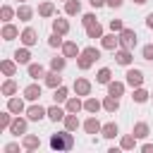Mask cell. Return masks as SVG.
I'll use <instances>...</instances> for the list:
<instances>
[{
  "label": "cell",
  "instance_id": "obj_1",
  "mask_svg": "<svg viewBox=\"0 0 153 153\" xmlns=\"http://www.w3.org/2000/svg\"><path fill=\"white\" fill-rule=\"evenodd\" d=\"M50 146H53V148H69V146H72V137H69V134H60V137H53Z\"/></svg>",
  "mask_w": 153,
  "mask_h": 153
},
{
  "label": "cell",
  "instance_id": "obj_2",
  "mask_svg": "<svg viewBox=\"0 0 153 153\" xmlns=\"http://www.w3.org/2000/svg\"><path fill=\"white\" fill-rule=\"evenodd\" d=\"M127 76H129V84H141V72L134 69V72H129Z\"/></svg>",
  "mask_w": 153,
  "mask_h": 153
},
{
  "label": "cell",
  "instance_id": "obj_3",
  "mask_svg": "<svg viewBox=\"0 0 153 153\" xmlns=\"http://www.w3.org/2000/svg\"><path fill=\"white\" fill-rule=\"evenodd\" d=\"M29 117H31V120H41V117H43V110H41V108H31V110H29Z\"/></svg>",
  "mask_w": 153,
  "mask_h": 153
},
{
  "label": "cell",
  "instance_id": "obj_4",
  "mask_svg": "<svg viewBox=\"0 0 153 153\" xmlns=\"http://www.w3.org/2000/svg\"><path fill=\"white\" fill-rule=\"evenodd\" d=\"M38 96H41V91H38L36 86H29L26 89V98H38Z\"/></svg>",
  "mask_w": 153,
  "mask_h": 153
},
{
  "label": "cell",
  "instance_id": "obj_5",
  "mask_svg": "<svg viewBox=\"0 0 153 153\" xmlns=\"http://www.w3.org/2000/svg\"><path fill=\"white\" fill-rule=\"evenodd\" d=\"M14 57H17L19 62H26V60H29V53H26V50H17V55H14Z\"/></svg>",
  "mask_w": 153,
  "mask_h": 153
},
{
  "label": "cell",
  "instance_id": "obj_6",
  "mask_svg": "<svg viewBox=\"0 0 153 153\" xmlns=\"http://www.w3.org/2000/svg\"><path fill=\"white\" fill-rule=\"evenodd\" d=\"M122 38H124V43H127V46H132V43H134V34H132V31H124V34H122Z\"/></svg>",
  "mask_w": 153,
  "mask_h": 153
},
{
  "label": "cell",
  "instance_id": "obj_7",
  "mask_svg": "<svg viewBox=\"0 0 153 153\" xmlns=\"http://www.w3.org/2000/svg\"><path fill=\"white\" fill-rule=\"evenodd\" d=\"M50 117H53V120H62V110H60V108H53V110H50Z\"/></svg>",
  "mask_w": 153,
  "mask_h": 153
},
{
  "label": "cell",
  "instance_id": "obj_8",
  "mask_svg": "<svg viewBox=\"0 0 153 153\" xmlns=\"http://www.w3.org/2000/svg\"><path fill=\"white\" fill-rule=\"evenodd\" d=\"M110 79V72L108 69H101V74H98V82H108Z\"/></svg>",
  "mask_w": 153,
  "mask_h": 153
},
{
  "label": "cell",
  "instance_id": "obj_9",
  "mask_svg": "<svg viewBox=\"0 0 153 153\" xmlns=\"http://www.w3.org/2000/svg\"><path fill=\"white\" fill-rule=\"evenodd\" d=\"M115 134H117V129H115L112 124H108L105 127V137H115Z\"/></svg>",
  "mask_w": 153,
  "mask_h": 153
},
{
  "label": "cell",
  "instance_id": "obj_10",
  "mask_svg": "<svg viewBox=\"0 0 153 153\" xmlns=\"http://www.w3.org/2000/svg\"><path fill=\"white\" fill-rule=\"evenodd\" d=\"M24 41H26V43H34V41H36V38H34V31H24Z\"/></svg>",
  "mask_w": 153,
  "mask_h": 153
},
{
  "label": "cell",
  "instance_id": "obj_11",
  "mask_svg": "<svg viewBox=\"0 0 153 153\" xmlns=\"http://www.w3.org/2000/svg\"><path fill=\"white\" fill-rule=\"evenodd\" d=\"M10 110L19 112V110H22V103H19V101H12V103H10Z\"/></svg>",
  "mask_w": 153,
  "mask_h": 153
},
{
  "label": "cell",
  "instance_id": "obj_12",
  "mask_svg": "<svg viewBox=\"0 0 153 153\" xmlns=\"http://www.w3.org/2000/svg\"><path fill=\"white\" fill-rule=\"evenodd\" d=\"M120 91H122V86H120V84H112V86H110V93H112V96H117Z\"/></svg>",
  "mask_w": 153,
  "mask_h": 153
},
{
  "label": "cell",
  "instance_id": "obj_13",
  "mask_svg": "<svg viewBox=\"0 0 153 153\" xmlns=\"http://www.w3.org/2000/svg\"><path fill=\"white\" fill-rule=\"evenodd\" d=\"M41 74H43V69H41V67H36V65L31 67V76H41Z\"/></svg>",
  "mask_w": 153,
  "mask_h": 153
},
{
  "label": "cell",
  "instance_id": "obj_14",
  "mask_svg": "<svg viewBox=\"0 0 153 153\" xmlns=\"http://www.w3.org/2000/svg\"><path fill=\"white\" fill-rule=\"evenodd\" d=\"M144 55H146V57H148V60H153V46H148V48H146V50H144Z\"/></svg>",
  "mask_w": 153,
  "mask_h": 153
},
{
  "label": "cell",
  "instance_id": "obj_15",
  "mask_svg": "<svg viewBox=\"0 0 153 153\" xmlns=\"http://www.w3.org/2000/svg\"><path fill=\"white\" fill-rule=\"evenodd\" d=\"M65 96H67V91H65V89H60V91H57V93H55V98H57V101H62V98H65Z\"/></svg>",
  "mask_w": 153,
  "mask_h": 153
},
{
  "label": "cell",
  "instance_id": "obj_16",
  "mask_svg": "<svg viewBox=\"0 0 153 153\" xmlns=\"http://www.w3.org/2000/svg\"><path fill=\"white\" fill-rule=\"evenodd\" d=\"M86 129H89V132H96V129H98V124H96V122H93V120H91V122H89V124H86Z\"/></svg>",
  "mask_w": 153,
  "mask_h": 153
},
{
  "label": "cell",
  "instance_id": "obj_17",
  "mask_svg": "<svg viewBox=\"0 0 153 153\" xmlns=\"http://www.w3.org/2000/svg\"><path fill=\"white\" fill-rule=\"evenodd\" d=\"M120 62H122V65H127V62H129V55H127V53H122V55H120Z\"/></svg>",
  "mask_w": 153,
  "mask_h": 153
},
{
  "label": "cell",
  "instance_id": "obj_18",
  "mask_svg": "<svg viewBox=\"0 0 153 153\" xmlns=\"http://www.w3.org/2000/svg\"><path fill=\"white\" fill-rule=\"evenodd\" d=\"M12 129H14V132H22V129H24V122H14Z\"/></svg>",
  "mask_w": 153,
  "mask_h": 153
},
{
  "label": "cell",
  "instance_id": "obj_19",
  "mask_svg": "<svg viewBox=\"0 0 153 153\" xmlns=\"http://www.w3.org/2000/svg\"><path fill=\"white\" fill-rule=\"evenodd\" d=\"M86 108H89V110H96V108H98V103H96V101H89Z\"/></svg>",
  "mask_w": 153,
  "mask_h": 153
},
{
  "label": "cell",
  "instance_id": "obj_20",
  "mask_svg": "<svg viewBox=\"0 0 153 153\" xmlns=\"http://www.w3.org/2000/svg\"><path fill=\"white\" fill-rule=\"evenodd\" d=\"M5 36H7V38H12V36H14V29H12V26H7V29H5Z\"/></svg>",
  "mask_w": 153,
  "mask_h": 153
},
{
  "label": "cell",
  "instance_id": "obj_21",
  "mask_svg": "<svg viewBox=\"0 0 153 153\" xmlns=\"http://www.w3.org/2000/svg\"><path fill=\"white\" fill-rule=\"evenodd\" d=\"M79 91H82V93L89 91V84H86V82H79Z\"/></svg>",
  "mask_w": 153,
  "mask_h": 153
},
{
  "label": "cell",
  "instance_id": "obj_22",
  "mask_svg": "<svg viewBox=\"0 0 153 153\" xmlns=\"http://www.w3.org/2000/svg\"><path fill=\"white\" fill-rule=\"evenodd\" d=\"M48 84H50V86H55V84H60V76H57V79H55V76H50V79H48Z\"/></svg>",
  "mask_w": 153,
  "mask_h": 153
},
{
  "label": "cell",
  "instance_id": "obj_23",
  "mask_svg": "<svg viewBox=\"0 0 153 153\" xmlns=\"http://www.w3.org/2000/svg\"><path fill=\"white\" fill-rule=\"evenodd\" d=\"M62 65H65L62 60H55V62H53V67H55V69H62Z\"/></svg>",
  "mask_w": 153,
  "mask_h": 153
},
{
  "label": "cell",
  "instance_id": "obj_24",
  "mask_svg": "<svg viewBox=\"0 0 153 153\" xmlns=\"http://www.w3.org/2000/svg\"><path fill=\"white\" fill-rule=\"evenodd\" d=\"M69 110H79V101H72L69 103Z\"/></svg>",
  "mask_w": 153,
  "mask_h": 153
},
{
  "label": "cell",
  "instance_id": "obj_25",
  "mask_svg": "<svg viewBox=\"0 0 153 153\" xmlns=\"http://www.w3.org/2000/svg\"><path fill=\"white\" fill-rule=\"evenodd\" d=\"M55 29H60V31H65V29H67V24H65V22H57V24H55Z\"/></svg>",
  "mask_w": 153,
  "mask_h": 153
},
{
  "label": "cell",
  "instance_id": "obj_26",
  "mask_svg": "<svg viewBox=\"0 0 153 153\" xmlns=\"http://www.w3.org/2000/svg\"><path fill=\"white\" fill-rule=\"evenodd\" d=\"M137 134H139V137H146V127H144V124H141V127H139V129H137Z\"/></svg>",
  "mask_w": 153,
  "mask_h": 153
},
{
  "label": "cell",
  "instance_id": "obj_27",
  "mask_svg": "<svg viewBox=\"0 0 153 153\" xmlns=\"http://www.w3.org/2000/svg\"><path fill=\"white\" fill-rule=\"evenodd\" d=\"M108 3H110L112 7H117V5H122V0H108Z\"/></svg>",
  "mask_w": 153,
  "mask_h": 153
},
{
  "label": "cell",
  "instance_id": "obj_28",
  "mask_svg": "<svg viewBox=\"0 0 153 153\" xmlns=\"http://www.w3.org/2000/svg\"><path fill=\"white\" fill-rule=\"evenodd\" d=\"M91 3H93L96 7H98V5H103V0H91Z\"/></svg>",
  "mask_w": 153,
  "mask_h": 153
},
{
  "label": "cell",
  "instance_id": "obj_29",
  "mask_svg": "<svg viewBox=\"0 0 153 153\" xmlns=\"http://www.w3.org/2000/svg\"><path fill=\"white\" fill-rule=\"evenodd\" d=\"M148 26H153V14H151V17H148Z\"/></svg>",
  "mask_w": 153,
  "mask_h": 153
},
{
  "label": "cell",
  "instance_id": "obj_30",
  "mask_svg": "<svg viewBox=\"0 0 153 153\" xmlns=\"http://www.w3.org/2000/svg\"><path fill=\"white\" fill-rule=\"evenodd\" d=\"M137 3H146V0H137Z\"/></svg>",
  "mask_w": 153,
  "mask_h": 153
}]
</instances>
